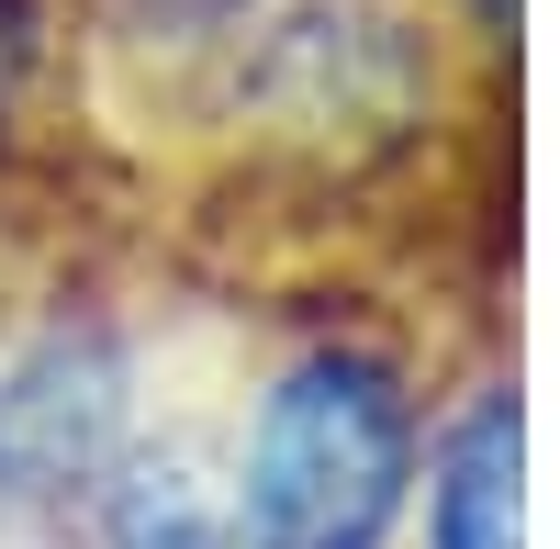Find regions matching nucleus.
I'll use <instances>...</instances> for the list:
<instances>
[{"instance_id":"nucleus-1","label":"nucleus","mask_w":560,"mask_h":549,"mask_svg":"<svg viewBox=\"0 0 560 549\" xmlns=\"http://www.w3.org/2000/svg\"><path fill=\"white\" fill-rule=\"evenodd\" d=\"M427 371L393 326H314L224 416L236 549H393L427 471Z\"/></svg>"},{"instance_id":"nucleus-2","label":"nucleus","mask_w":560,"mask_h":549,"mask_svg":"<svg viewBox=\"0 0 560 549\" xmlns=\"http://www.w3.org/2000/svg\"><path fill=\"white\" fill-rule=\"evenodd\" d=\"M147 416V337L102 292H45L0 314V516L79 527L90 482Z\"/></svg>"},{"instance_id":"nucleus-3","label":"nucleus","mask_w":560,"mask_h":549,"mask_svg":"<svg viewBox=\"0 0 560 549\" xmlns=\"http://www.w3.org/2000/svg\"><path fill=\"white\" fill-rule=\"evenodd\" d=\"M79 549H236V471H224V416L202 404H158L113 448L68 527Z\"/></svg>"},{"instance_id":"nucleus-4","label":"nucleus","mask_w":560,"mask_h":549,"mask_svg":"<svg viewBox=\"0 0 560 549\" xmlns=\"http://www.w3.org/2000/svg\"><path fill=\"white\" fill-rule=\"evenodd\" d=\"M415 538L427 549H527V393H516V371H471L427 416Z\"/></svg>"}]
</instances>
